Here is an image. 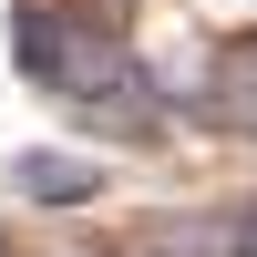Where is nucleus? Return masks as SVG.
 I'll return each instance as SVG.
<instances>
[{
	"label": "nucleus",
	"mask_w": 257,
	"mask_h": 257,
	"mask_svg": "<svg viewBox=\"0 0 257 257\" xmlns=\"http://www.w3.org/2000/svg\"><path fill=\"white\" fill-rule=\"evenodd\" d=\"M165 103L196 113V123H216V134H257V41L196 62V72H175V82H165Z\"/></svg>",
	"instance_id": "f257e3e1"
},
{
	"label": "nucleus",
	"mask_w": 257,
	"mask_h": 257,
	"mask_svg": "<svg viewBox=\"0 0 257 257\" xmlns=\"http://www.w3.org/2000/svg\"><path fill=\"white\" fill-rule=\"evenodd\" d=\"M144 82V52L113 31V21H72V52H62V103H103V93H134Z\"/></svg>",
	"instance_id": "f03ea898"
},
{
	"label": "nucleus",
	"mask_w": 257,
	"mask_h": 257,
	"mask_svg": "<svg viewBox=\"0 0 257 257\" xmlns=\"http://www.w3.org/2000/svg\"><path fill=\"white\" fill-rule=\"evenodd\" d=\"M72 21H82V11H62V0H21V11H11V62H21V72L41 82V93L62 82V52H72Z\"/></svg>",
	"instance_id": "7ed1b4c3"
},
{
	"label": "nucleus",
	"mask_w": 257,
	"mask_h": 257,
	"mask_svg": "<svg viewBox=\"0 0 257 257\" xmlns=\"http://www.w3.org/2000/svg\"><path fill=\"white\" fill-rule=\"evenodd\" d=\"M11 196H21V206H82V196H103V165H93V155H62V144H41V155L11 165Z\"/></svg>",
	"instance_id": "20e7f679"
}]
</instances>
